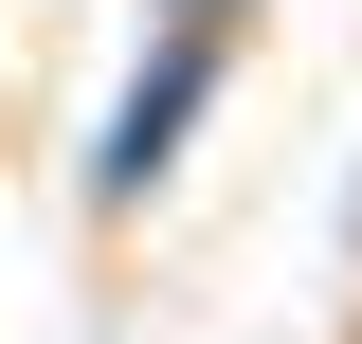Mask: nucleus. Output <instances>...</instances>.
Returning <instances> with one entry per match:
<instances>
[{
    "label": "nucleus",
    "mask_w": 362,
    "mask_h": 344,
    "mask_svg": "<svg viewBox=\"0 0 362 344\" xmlns=\"http://www.w3.org/2000/svg\"><path fill=\"white\" fill-rule=\"evenodd\" d=\"M145 18H199V37H235V18H254V0H145Z\"/></svg>",
    "instance_id": "obj_2"
},
{
    "label": "nucleus",
    "mask_w": 362,
    "mask_h": 344,
    "mask_svg": "<svg viewBox=\"0 0 362 344\" xmlns=\"http://www.w3.org/2000/svg\"><path fill=\"white\" fill-rule=\"evenodd\" d=\"M235 37H199V18H145V73L109 91V127H90V217H145L181 181V145H199V109H218Z\"/></svg>",
    "instance_id": "obj_1"
}]
</instances>
